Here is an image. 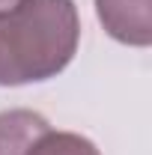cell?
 <instances>
[{
    "instance_id": "1",
    "label": "cell",
    "mask_w": 152,
    "mask_h": 155,
    "mask_svg": "<svg viewBox=\"0 0 152 155\" xmlns=\"http://www.w3.org/2000/svg\"><path fill=\"white\" fill-rule=\"evenodd\" d=\"M75 0H18L0 12V87L57 78L78 54Z\"/></svg>"
},
{
    "instance_id": "2",
    "label": "cell",
    "mask_w": 152,
    "mask_h": 155,
    "mask_svg": "<svg viewBox=\"0 0 152 155\" xmlns=\"http://www.w3.org/2000/svg\"><path fill=\"white\" fill-rule=\"evenodd\" d=\"M104 33L131 48L152 45V0H95Z\"/></svg>"
},
{
    "instance_id": "3",
    "label": "cell",
    "mask_w": 152,
    "mask_h": 155,
    "mask_svg": "<svg viewBox=\"0 0 152 155\" xmlns=\"http://www.w3.org/2000/svg\"><path fill=\"white\" fill-rule=\"evenodd\" d=\"M51 128V122L36 110L9 107L0 110V155H27L30 146Z\"/></svg>"
},
{
    "instance_id": "4",
    "label": "cell",
    "mask_w": 152,
    "mask_h": 155,
    "mask_svg": "<svg viewBox=\"0 0 152 155\" xmlns=\"http://www.w3.org/2000/svg\"><path fill=\"white\" fill-rule=\"evenodd\" d=\"M27 155H101V152H98V146H95L93 140L84 137V134L48 128V131L30 146Z\"/></svg>"
},
{
    "instance_id": "5",
    "label": "cell",
    "mask_w": 152,
    "mask_h": 155,
    "mask_svg": "<svg viewBox=\"0 0 152 155\" xmlns=\"http://www.w3.org/2000/svg\"><path fill=\"white\" fill-rule=\"evenodd\" d=\"M18 0H0V12H6V9H12Z\"/></svg>"
}]
</instances>
